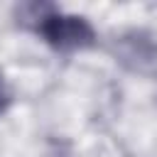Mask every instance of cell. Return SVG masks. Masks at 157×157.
Segmentation results:
<instances>
[{
    "label": "cell",
    "mask_w": 157,
    "mask_h": 157,
    "mask_svg": "<svg viewBox=\"0 0 157 157\" xmlns=\"http://www.w3.org/2000/svg\"><path fill=\"white\" fill-rule=\"evenodd\" d=\"M113 52L123 66L135 74H157V37L145 29H128L113 42Z\"/></svg>",
    "instance_id": "cell-2"
},
{
    "label": "cell",
    "mask_w": 157,
    "mask_h": 157,
    "mask_svg": "<svg viewBox=\"0 0 157 157\" xmlns=\"http://www.w3.org/2000/svg\"><path fill=\"white\" fill-rule=\"evenodd\" d=\"M34 20V29L37 34L54 49H83L91 47L96 34L93 27L88 25L86 17H76V15H61L54 12L52 7L39 10V15L32 17Z\"/></svg>",
    "instance_id": "cell-1"
},
{
    "label": "cell",
    "mask_w": 157,
    "mask_h": 157,
    "mask_svg": "<svg viewBox=\"0 0 157 157\" xmlns=\"http://www.w3.org/2000/svg\"><path fill=\"white\" fill-rule=\"evenodd\" d=\"M7 103H10V96H7V91H5V83H2V78H0V113L7 108Z\"/></svg>",
    "instance_id": "cell-3"
}]
</instances>
